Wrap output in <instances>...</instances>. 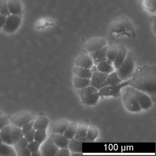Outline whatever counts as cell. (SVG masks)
Listing matches in <instances>:
<instances>
[{
	"label": "cell",
	"mask_w": 156,
	"mask_h": 156,
	"mask_svg": "<svg viewBox=\"0 0 156 156\" xmlns=\"http://www.w3.org/2000/svg\"><path fill=\"white\" fill-rule=\"evenodd\" d=\"M92 75L90 78V85L99 90L103 87V84L108 74L99 72L96 67L92 70Z\"/></svg>",
	"instance_id": "7c38bea8"
},
{
	"label": "cell",
	"mask_w": 156,
	"mask_h": 156,
	"mask_svg": "<svg viewBox=\"0 0 156 156\" xmlns=\"http://www.w3.org/2000/svg\"><path fill=\"white\" fill-rule=\"evenodd\" d=\"M118 51V45L112 44L108 46L107 50V62L110 64L113 65Z\"/></svg>",
	"instance_id": "83f0119b"
},
{
	"label": "cell",
	"mask_w": 156,
	"mask_h": 156,
	"mask_svg": "<svg viewBox=\"0 0 156 156\" xmlns=\"http://www.w3.org/2000/svg\"><path fill=\"white\" fill-rule=\"evenodd\" d=\"M0 13L6 17L10 14L8 9V0H0Z\"/></svg>",
	"instance_id": "e575fe53"
},
{
	"label": "cell",
	"mask_w": 156,
	"mask_h": 156,
	"mask_svg": "<svg viewBox=\"0 0 156 156\" xmlns=\"http://www.w3.org/2000/svg\"><path fill=\"white\" fill-rule=\"evenodd\" d=\"M6 16L0 13V29H2L6 20Z\"/></svg>",
	"instance_id": "b9f144b4"
},
{
	"label": "cell",
	"mask_w": 156,
	"mask_h": 156,
	"mask_svg": "<svg viewBox=\"0 0 156 156\" xmlns=\"http://www.w3.org/2000/svg\"><path fill=\"white\" fill-rule=\"evenodd\" d=\"M123 102L126 108L131 112H139L142 110L135 96L129 91L125 90L123 96Z\"/></svg>",
	"instance_id": "9c48e42d"
},
{
	"label": "cell",
	"mask_w": 156,
	"mask_h": 156,
	"mask_svg": "<svg viewBox=\"0 0 156 156\" xmlns=\"http://www.w3.org/2000/svg\"><path fill=\"white\" fill-rule=\"evenodd\" d=\"M49 124L48 118L44 115H41L37 117L34 120V128L35 130L46 129Z\"/></svg>",
	"instance_id": "7402d4cb"
},
{
	"label": "cell",
	"mask_w": 156,
	"mask_h": 156,
	"mask_svg": "<svg viewBox=\"0 0 156 156\" xmlns=\"http://www.w3.org/2000/svg\"><path fill=\"white\" fill-rule=\"evenodd\" d=\"M0 141H2L1 139V137H0Z\"/></svg>",
	"instance_id": "f6af8a7d"
},
{
	"label": "cell",
	"mask_w": 156,
	"mask_h": 156,
	"mask_svg": "<svg viewBox=\"0 0 156 156\" xmlns=\"http://www.w3.org/2000/svg\"><path fill=\"white\" fill-rule=\"evenodd\" d=\"M3 115V114H2V111L0 110V115Z\"/></svg>",
	"instance_id": "ee69618b"
},
{
	"label": "cell",
	"mask_w": 156,
	"mask_h": 156,
	"mask_svg": "<svg viewBox=\"0 0 156 156\" xmlns=\"http://www.w3.org/2000/svg\"><path fill=\"white\" fill-rule=\"evenodd\" d=\"M152 29L154 34H156V16H152L151 18Z\"/></svg>",
	"instance_id": "60d3db41"
},
{
	"label": "cell",
	"mask_w": 156,
	"mask_h": 156,
	"mask_svg": "<svg viewBox=\"0 0 156 156\" xmlns=\"http://www.w3.org/2000/svg\"><path fill=\"white\" fill-rule=\"evenodd\" d=\"M96 69L99 72L105 73L109 74L115 72V67L106 61L100 62L96 65Z\"/></svg>",
	"instance_id": "f546056e"
},
{
	"label": "cell",
	"mask_w": 156,
	"mask_h": 156,
	"mask_svg": "<svg viewBox=\"0 0 156 156\" xmlns=\"http://www.w3.org/2000/svg\"><path fill=\"white\" fill-rule=\"evenodd\" d=\"M129 86L149 96L152 102L156 101V68L154 66L138 67L129 79Z\"/></svg>",
	"instance_id": "6da1fadb"
},
{
	"label": "cell",
	"mask_w": 156,
	"mask_h": 156,
	"mask_svg": "<svg viewBox=\"0 0 156 156\" xmlns=\"http://www.w3.org/2000/svg\"><path fill=\"white\" fill-rule=\"evenodd\" d=\"M73 72L76 76L87 79H90L92 75V71L91 69L77 66H75L74 67Z\"/></svg>",
	"instance_id": "484cf974"
},
{
	"label": "cell",
	"mask_w": 156,
	"mask_h": 156,
	"mask_svg": "<svg viewBox=\"0 0 156 156\" xmlns=\"http://www.w3.org/2000/svg\"><path fill=\"white\" fill-rule=\"evenodd\" d=\"M11 125L9 118L5 115H0V130L6 126Z\"/></svg>",
	"instance_id": "8d00e7d4"
},
{
	"label": "cell",
	"mask_w": 156,
	"mask_h": 156,
	"mask_svg": "<svg viewBox=\"0 0 156 156\" xmlns=\"http://www.w3.org/2000/svg\"><path fill=\"white\" fill-rule=\"evenodd\" d=\"M109 30L111 34L117 37L126 36L135 38L136 34L134 26L130 20L125 16L117 17L110 24Z\"/></svg>",
	"instance_id": "7a4b0ae2"
},
{
	"label": "cell",
	"mask_w": 156,
	"mask_h": 156,
	"mask_svg": "<svg viewBox=\"0 0 156 156\" xmlns=\"http://www.w3.org/2000/svg\"><path fill=\"white\" fill-rule=\"evenodd\" d=\"M127 50L123 44L118 45V51L115 59L113 63V65L115 69H117L122 64L126 56Z\"/></svg>",
	"instance_id": "2e32d148"
},
{
	"label": "cell",
	"mask_w": 156,
	"mask_h": 156,
	"mask_svg": "<svg viewBox=\"0 0 156 156\" xmlns=\"http://www.w3.org/2000/svg\"><path fill=\"white\" fill-rule=\"evenodd\" d=\"M34 120H33V121L27 123L21 128L24 136L27 134L28 132L30 131L34 128Z\"/></svg>",
	"instance_id": "f35d334b"
},
{
	"label": "cell",
	"mask_w": 156,
	"mask_h": 156,
	"mask_svg": "<svg viewBox=\"0 0 156 156\" xmlns=\"http://www.w3.org/2000/svg\"><path fill=\"white\" fill-rule=\"evenodd\" d=\"M47 138L46 129H38L35 130L34 140L41 144Z\"/></svg>",
	"instance_id": "836d02e7"
},
{
	"label": "cell",
	"mask_w": 156,
	"mask_h": 156,
	"mask_svg": "<svg viewBox=\"0 0 156 156\" xmlns=\"http://www.w3.org/2000/svg\"><path fill=\"white\" fill-rule=\"evenodd\" d=\"M88 126L85 124L78 125L76 133L74 138L82 142H90L87 138V131Z\"/></svg>",
	"instance_id": "ffe728a7"
},
{
	"label": "cell",
	"mask_w": 156,
	"mask_h": 156,
	"mask_svg": "<svg viewBox=\"0 0 156 156\" xmlns=\"http://www.w3.org/2000/svg\"><path fill=\"white\" fill-rule=\"evenodd\" d=\"M11 135L13 145L24 137L21 128L11 125Z\"/></svg>",
	"instance_id": "f1b7e54d"
},
{
	"label": "cell",
	"mask_w": 156,
	"mask_h": 156,
	"mask_svg": "<svg viewBox=\"0 0 156 156\" xmlns=\"http://www.w3.org/2000/svg\"><path fill=\"white\" fill-rule=\"evenodd\" d=\"M156 0H140L141 6L145 9L151 13L156 12Z\"/></svg>",
	"instance_id": "1f68e13d"
},
{
	"label": "cell",
	"mask_w": 156,
	"mask_h": 156,
	"mask_svg": "<svg viewBox=\"0 0 156 156\" xmlns=\"http://www.w3.org/2000/svg\"><path fill=\"white\" fill-rule=\"evenodd\" d=\"M35 129H33L30 131L28 132L26 135H24V137L28 141V142H30L34 140V136H35Z\"/></svg>",
	"instance_id": "ab89813d"
},
{
	"label": "cell",
	"mask_w": 156,
	"mask_h": 156,
	"mask_svg": "<svg viewBox=\"0 0 156 156\" xmlns=\"http://www.w3.org/2000/svg\"><path fill=\"white\" fill-rule=\"evenodd\" d=\"M107 48L108 46L106 45L95 51L89 53L93 59L94 65L96 66L100 62L106 61Z\"/></svg>",
	"instance_id": "9a60e30c"
},
{
	"label": "cell",
	"mask_w": 156,
	"mask_h": 156,
	"mask_svg": "<svg viewBox=\"0 0 156 156\" xmlns=\"http://www.w3.org/2000/svg\"><path fill=\"white\" fill-rule=\"evenodd\" d=\"M0 156H17L13 145L0 141Z\"/></svg>",
	"instance_id": "603a6c76"
},
{
	"label": "cell",
	"mask_w": 156,
	"mask_h": 156,
	"mask_svg": "<svg viewBox=\"0 0 156 156\" xmlns=\"http://www.w3.org/2000/svg\"><path fill=\"white\" fill-rule=\"evenodd\" d=\"M0 137L2 142L9 145H13L12 139L11 125L4 127L0 130Z\"/></svg>",
	"instance_id": "44dd1931"
},
{
	"label": "cell",
	"mask_w": 156,
	"mask_h": 156,
	"mask_svg": "<svg viewBox=\"0 0 156 156\" xmlns=\"http://www.w3.org/2000/svg\"><path fill=\"white\" fill-rule=\"evenodd\" d=\"M31 156H41V154L40 153V151H38V152H36L35 153H32L31 154Z\"/></svg>",
	"instance_id": "7bdbcfd3"
},
{
	"label": "cell",
	"mask_w": 156,
	"mask_h": 156,
	"mask_svg": "<svg viewBox=\"0 0 156 156\" xmlns=\"http://www.w3.org/2000/svg\"><path fill=\"white\" fill-rule=\"evenodd\" d=\"M73 83L76 89H81L90 85V79L75 76Z\"/></svg>",
	"instance_id": "4316f807"
},
{
	"label": "cell",
	"mask_w": 156,
	"mask_h": 156,
	"mask_svg": "<svg viewBox=\"0 0 156 156\" xmlns=\"http://www.w3.org/2000/svg\"><path fill=\"white\" fill-rule=\"evenodd\" d=\"M69 122L66 119H60L55 121L51 128V132L56 134H63Z\"/></svg>",
	"instance_id": "d6986e66"
},
{
	"label": "cell",
	"mask_w": 156,
	"mask_h": 156,
	"mask_svg": "<svg viewBox=\"0 0 156 156\" xmlns=\"http://www.w3.org/2000/svg\"><path fill=\"white\" fill-rule=\"evenodd\" d=\"M129 79L123 81L116 85L108 86L104 87L98 90L99 96H112L117 98L121 95L120 90L123 87L129 86Z\"/></svg>",
	"instance_id": "8992f818"
},
{
	"label": "cell",
	"mask_w": 156,
	"mask_h": 156,
	"mask_svg": "<svg viewBox=\"0 0 156 156\" xmlns=\"http://www.w3.org/2000/svg\"><path fill=\"white\" fill-rule=\"evenodd\" d=\"M55 156H70L71 151L68 147L61 148L58 149L55 155Z\"/></svg>",
	"instance_id": "74e56055"
},
{
	"label": "cell",
	"mask_w": 156,
	"mask_h": 156,
	"mask_svg": "<svg viewBox=\"0 0 156 156\" xmlns=\"http://www.w3.org/2000/svg\"><path fill=\"white\" fill-rule=\"evenodd\" d=\"M75 66L91 69L94 66V62L90 55H79L75 61Z\"/></svg>",
	"instance_id": "5bb4252c"
},
{
	"label": "cell",
	"mask_w": 156,
	"mask_h": 156,
	"mask_svg": "<svg viewBox=\"0 0 156 156\" xmlns=\"http://www.w3.org/2000/svg\"><path fill=\"white\" fill-rule=\"evenodd\" d=\"M98 135V130L95 127L93 126H88L87 131V138L90 142H94Z\"/></svg>",
	"instance_id": "d6a6232c"
},
{
	"label": "cell",
	"mask_w": 156,
	"mask_h": 156,
	"mask_svg": "<svg viewBox=\"0 0 156 156\" xmlns=\"http://www.w3.org/2000/svg\"><path fill=\"white\" fill-rule=\"evenodd\" d=\"M8 6L11 14L22 16L23 10L20 0H8Z\"/></svg>",
	"instance_id": "e0dca14e"
},
{
	"label": "cell",
	"mask_w": 156,
	"mask_h": 156,
	"mask_svg": "<svg viewBox=\"0 0 156 156\" xmlns=\"http://www.w3.org/2000/svg\"><path fill=\"white\" fill-rule=\"evenodd\" d=\"M125 90L129 91L133 94L138 101L142 109L147 110L152 106L153 102L149 96L146 93L130 86L127 87Z\"/></svg>",
	"instance_id": "52a82bcc"
},
{
	"label": "cell",
	"mask_w": 156,
	"mask_h": 156,
	"mask_svg": "<svg viewBox=\"0 0 156 156\" xmlns=\"http://www.w3.org/2000/svg\"><path fill=\"white\" fill-rule=\"evenodd\" d=\"M49 137L59 148L68 147L69 140L66 138L63 134L52 133Z\"/></svg>",
	"instance_id": "ac0fdd59"
},
{
	"label": "cell",
	"mask_w": 156,
	"mask_h": 156,
	"mask_svg": "<svg viewBox=\"0 0 156 156\" xmlns=\"http://www.w3.org/2000/svg\"><path fill=\"white\" fill-rule=\"evenodd\" d=\"M59 149V148L49 137L41 144L40 151L41 156H55Z\"/></svg>",
	"instance_id": "30bf717a"
},
{
	"label": "cell",
	"mask_w": 156,
	"mask_h": 156,
	"mask_svg": "<svg viewBox=\"0 0 156 156\" xmlns=\"http://www.w3.org/2000/svg\"><path fill=\"white\" fill-rule=\"evenodd\" d=\"M22 21V16L10 14L6 17L5 23L2 29L7 33H13L20 26Z\"/></svg>",
	"instance_id": "ba28073f"
},
{
	"label": "cell",
	"mask_w": 156,
	"mask_h": 156,
	"mask_svg": "<svg viewBox=\"0 0 156 156\" xmlns=\"http://www.w3.org/2000/svg\"><path fill=\"white\" fill-rule=\"evenodd\" d=\"M28 143L25 138H23L13 145L17 156H30V151L28 149L27 146Z\"/></svg>",
	"instance_id": "4fadbf2b"
},
{
	"label": "cell",
	"mask_w": 156,
	"mask_h": 156,
	"mask_svg": "<svg viewBox=\"0 0 156 156\" xmlns=\"http://www.w3.org/2000/svg\"><path fill=\"white\" fill-rule=\"evenodd\" d=\"M36 117V115L34 113L22 110L14 114L9 119L11 125L22 128L27 123L34 120Z\"/></svg>",
	"instance_id": "5b68a950"
},
{
	"label": "cell",
	"mask_w": 156,
	"mask_h": 156,
	"mask_svg": "<svg viewBox=\"0 0 156 156\" xmlns=\"http://www.w3.org/2000/svg\"><path fill=\"white\" fill-rule=\"evenodd\" d=\"M83 104L87 106L95 105L99 99L98 89L94 87L89 86L81 89H76Z\"/></svg>",
	"instance_id": "277c9868"
},
{
	"label": "cell",
	"mask_w": 156,
	"mask_h": 156,
	"mask_svg": "<svg viewBox=\"0 0 156 156\" xmlns=\"http://www.w3.org/2000/svg\"><path fill=\"white\" fill-rule=\"evenodd\" d=\"M40 146H41V144L36 142L35 140H34L28 143L27 147L29 151H30L31 154L32 153L40 151Z\"/></svg>",
	"instance_id": "d590c367"
},
{
	"label": "cell",
	"mask_w": 156,
	"mask_h": 156,
	"mask_svg": "<svg viewBox=\"0 0 156 156\" xmlns=\"http://www.w3.org/2000/svg\"><path fill=\"white\" fill-rule=\"evenodd\" d=\"M135 70L134 55L131 51H128L126 56L122 64L116 69L118 76L122 81L129 80L133 75Z\"/></svg>",
	"instance_id": "3957f363"
},
{
	"label": "cell",
	"mask_w": 156,
	"mask_h": 156,
	"mask_svg": "<svg viewBox=\"0 0 156 156\" xmlns=\"http://www.w3.org/2000/svg\"><path fill=\"white\" fill-rule=\"evenodd\" d=\"M122 82L123 81L119 77L116 72L115 71L113 73L108 74V76L104 82L103 87L108 86L116 85Z\"/></svg>",
	"instance_id": "cb8c5ba5"
},
{
	"label": "cell",
	"mask_w": 156,
	"mask_h": 156,
	"mask_svg": "<svg viewBox=\"0 0 156 156\" xmlns=\"http://www.w3.org/2000/svg\"><path fill=\"white\" fill-rule=\"evenodd\" d=\"M107 44L106 40L101 37L91 38L85 44L84 48L89 53L95 51Z\"/></svg>",
	"instance_id": "8fae6325"
},
{
	"label": "cell",
	"mask_w": 156,
	"mask_h": 156,
	"mask_svg": "<svg viewBox=\"0 0 156 156\" xmlns=\"http://www.w3.org/2000/svg\"><path fill=\"white\" fill-rule=\"evenodd\" d=\"M68 148L70 150L71 153H73V152L82 153L83 142L74 138H73L69 140Z\"/></svg>",
	"instance_id": "d4e9b609"
},
{
	"label": "cell",
	"mask_w": 156,
	"mask_h": 156,
	"mask_svg": "<svg viewBox=\"0 0 156 156\" xmlns=\"http://www.w3.org/2000/svg\"><path fill=\"white\" fill-rule=\"evenodd\" d=\"M77 126L78 124L74 121L69 123L64 133V136L69 140L74 138L76 133Z\"/></svg>",
	"instance_id": "4dcf8cb0"
}]
</instances>
